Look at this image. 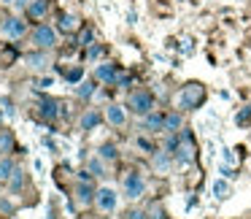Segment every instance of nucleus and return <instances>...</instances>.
I'll use <instances>...</instances> for the list:
<instances>
[{"instance_id": "6", "label": "nucleus", "mask_w": 251, "mask_h": 219, "mask_svg": "<svg viewBox=\"0 0 251 219\" xmlns=\"http://www.w3.org/2000/svg\"><path fill=\"white\" fill-rule=\"evenodd\" d=\"M25 33H27V25H25L19 17H8V19H3V35H6V38L19 41V38H25Z\"/></svg>"}, {"instance_id": "26", "label": "nucleus", "mask_w": 251, "mask_h": 219, "mask_svg": "<svg viewBox=\"0 0 251 219\" xmlns=\"http://www.w3.org/2000/svg\"><path fill=\"white\" fill-rule=\"evenodd\" d=\"M8 181H11V190H19V187H22L25 184V170H14V176H11V179H8Z\"/></svg>"}, {"instance_id": "4", "label": "nucleus", "mask_w": 251, "mask_h": 219, "mask_svg": "<svg viewBox=\"0 0 251 219\" xmlns=\"http://www.w3.org/2000/svg\"><path fill=\"white\" fill-rule=\"evenodd\" d=\"M130 111L132 114H138V116H149L151 114V109H154V98H151V92H143V89H138V92H132L130 95Z\"/></svg>"}, {"instance_id": "12", "label": "nucleus", "mask_w": 251, "mask_h": 219, "mask_svg": "<svg viewBox=\"0 0 251 219\" xmlns=\"http://www.w3.org/2000/svg\"><path fill=\"white\" fill-rule=\"evenodd\" d=\"M105 119H108L114 127H122V125L127 122V111L122 109V106H108V111H105Z\"/></svg>"}, {"instance_id": "29", "label": "nucleus", "mask_w": 251, "mask_h": 219, "mask_svg": "<svg viewBox=\"0 0 251 219\" xmlns=\"http://www.w3.org/2000/svg\"><path fill=\"white\" fill-rule=\"evenodd\" d=\"M100 52H103V46H89V52H87V60H95V57H100Z\"/></svg>"}, {"instance_id": "33", "label": "nucleus", "mask_w": 251, "mask_h": 219, "mask_svg": "<svg viewBox=\"0 0 251 219\" xmlns=\"http://www.w3.org/2000/svg\"><path fill=\"white\" fill-rule=\"evenodd\" d=\"M116 84H119V87H127V84H130V76H116Z\"/></svg>"}, {"instance_id": "18", "label": "nucleus", "mask_w": 251, "mask_h": 219, "mask_svg": "<svg viewBox=\"0 0 251 219\" xmlns=\"http://www.w3.org/2000/svg\"><path fill=\"white\" fill-rule=\"evenodd\" d=\"M98 125H100V114L95 109H89L87 114L81 116V127H84V130H95Z\"/></svg>"}, {"instance_id": "35", "label": "nucleus", "mask_w": 251, "mask_h": 219, "mask_svg": "<svg viewBox=\"0 0 251 219\" xmlns=\"http://www.w3.org/2000/svg\"><path fill=\"white\" fill-rule=\"evenodd\" d=\"M0 3H3V6H14V3H17V0H0Z\"/></svg>"}, {"instance_id": "8", "label": "nucleus", "mask_w": 251, "mask_h": 219, "mask_svg": "<svg viewBox=\"0 0 251 219\" xmlns=\"http://www.w3.org/2000/svg\"><path fill=\"white\" fill-rule=\"evenodd\" d=\"M38 111H41V116L44 119H49V122H54V119H60L65 111H62V106L57 103L54 98H41V103H38Z\"/></svg>"}, {"instance_id": "17", "label": "nucleus", "mask_w": 251, "mask_h": 219, "mask_svg": "<svg viewBox=\"0 0 251 219\" xmlns=\"http://www.w3.org/2000/svg\"><path fill=\"white\" fill-rule=\"evenodd\" d=\"M87 170H89L92 176H98V179H103V176H105V160H103V157L87 160Z\"/></svg>"}, {"instance_id": "27", "label": "nucleus", "mask_w": 251, "mask_h": 219, "mask_svg": "<svg viewBox=\"0 0 251 219\" xmlns=\"http://www.w3.org/2000/svg\"><path fill=\"white\" fill-rule=\"evenodd\" d=\"M11 146H14L11 133H3V136H0V152H11Z\"/></svg>"}, {"instance_id": "5", "label": "nucleus", "mask_w": 251, "mask_h": 219, "mask_svg": "<svg viewBox=\"0 0 251 219\" xmlns=\"http://www.w3.org/2000/svg\"><path fill=\"white\" fill-rule=\"evenodd\" d=\"M95 206H98L103 214L116 211V206H119V192H116L114 187H100L98 195H95Z\"/></svg>"}, {"instance_id": "10", "label": "nucleus", "mask_w": 251, "mask_h": 219, "mask_svg": "<svg viewBox=\"0 0 251 219\" xmlns=\"http://www.w3.org/2000/svg\"><path fill=\"white\" fill-rule=\"evenodd\" d=\"M95 79H98V82H105V84H116V68L111 65V62H100V65L95 68Z\"/></svg>"}, {"instance_id": "11", "label": "nucleus", "mask_w": 251, "mask_h": 219, "mask_svg": "<svg viewBox=\"0 0 251 219\" xmlns=\"http://www.w3.org/2000/svg\"><path fill=\"white\" fill-rule=\"evenodd\" d=\"M46 11H49V0H30V6H27V17L30 19H44Z\"/></svg>"}, {"instance_id": "22", "label": "nucleus", "mask_w": 251, "mask_h": 219, "mask_svg": "<svg viewBox=\"0 0 251 219\" xmlns=\"http://www.w3.org/2000/svg\"><path fill=\"white\" fill-rule=\"evenodd\" d=\"M76 95H78L81 100H89V98L95 95V84H92V82H81V84L76 87Z\"/></svg>"}, {"instance_id": "20", "label": "nucleus", "mask_w": 251, "mask_h": 219, "mask_svg": "<svg viewBox=\"0 0 251 219\" xmlns=\"http://www.w3.org/2000/svg\"><path fill=\"white\" fill-rule=\"evenodd\" d=\"M146 127H149V130H154V133L165 130V116L162 114H154V111H151V114L146 116Z\"/></svg>"}, {"instance_id": "19", "label": "nucleus", "mask_w": 251, "mask_h": 219, "mask_svg": "<svg viewBox=\"0 0 251 219\" xmlns=\"http://www.w3.org/2000/svg\"><path fill=\"white\" fill-rule=\"evenodd\" d=\"M14 170H17V165H14V160H11V157H3V160H0V181L11 179Z\"/></svg>"}, {"instance_id": "36", "label": "nucleus", "mask_w": 251, "mask_h": 219, "mask_svg": "<svg viewBox=\"0 0 251 219\" xmlns=\"http://www.w3.org/2000/svg\"><path fill=\"white\" fill-rule=\"evenodd\" d=\"M0 33H3V25H0Z\"/></svg>"}, {"instance_id": "24", "label": "nucleus", "mask_w": 251, "mask_h": 219, "mask_svg": "<svg viewBox=\"0 0 251 219\" xmlns=\"http://www.w3.org/2000/svg\"><path fill=\"white\" fill-rule=\"evenodd\" d=\"M249 122H251V106H249V109H243V111H238V114H235V125H238V127L249 125Z\"/></svg>"}, {"instance_id": "2", "label": "nucleus", "mask_w": 251, "mask_h": 219, "mask_svg": "<svg viewBox=\"0 0 251 219\" xmlns=\"http://www.w3.org/2000/svg\"><path fill=\"white\" fill-rule=\"evenodd\" d=\"M122 192H125L127 200H138V197H143V192H146V179H143L141 173H135V170H130V173L125 176V181H122Z\"/></svg>"}, {"instance_id": "37", "label": "nucleus", "mask_w": 251, "mask_h": 219, "mask_svg": "<svg viewBox=\"0 0 251 219\" xmlns=\"http://www.w3.org/2000/svg\"><path fill=\"white\" fill-rule=\"evenodd\" d=\"M103 219H108V217H103Z\"/></svg>"}, {"instance_id": "34", "label": "nucleus", "mask_w": 251, "mask_h": 219, "mask_svg": "<svg viewBox=\"0 0 251 219\" xmlns=\"http://www.w3.org/2000/svg\"><path fill=\"white\" fill-rule=\"evenodd\" d=\"M151 214H154L151 219H162V208H159V206H154V211H151Z\"/></svg>"}, {"instance_id": "21", "label": "nucleus", "mask_w": 251, "mask_h": 219, "mask_svg": "<svg viewBox=\"0 0 251 219\" xmlns=\"http://www.w3.org/2000/svg\"><path fill=\"white\" fill-rule=\"evenodd\" d=\"M165 130H168V133H178L181 130V114H178V111L165 116Z\"/></svg>"}, {"instance_id": "14", "label": "nucleus", "mask_w": 251, "mask_h": 219, "mask_svg": "<svg viewBox=\"0 0 251 219\" xmlns=\"http://www.w3.org/2000/svg\"><path fill=\"white\" fill-rule=\"evenodd\" d=\"M27 65L33 68V71H38V73H44L46 68L51 65V60L46 55H41V52H35V55H27Z\"/></svg>"}, {"instance_id": "31", "label": "nucleus", "mask_w": 251, "mask_h": 219, "mask_svg": "<svg viewBox=\"0 0 251 219\" xmlns=\"http://www.w3.org/2000/svg\"><path fill=\"white\" fill-rule=\"evenodd\" d=\"M25 6H30V0H17V3H14V11H22Z\"/></svg>"}, {"instance_id": "32", "label": "nucleus", "mask_w": 251, "mask_h": 219, "mask_svg": "<svg viewBox=\"0 0 251 219\" xmlns=\"http://www.w3.org/2000/svg\"><path fill=\"white\" fill-rule=\"evenodd\" d=\"M127 219H146V214H143V211H130V214H127Z\"/></svg>"}, {"instance_id": "3", "label": "nucleus", "mask_w": 251, "mask_h": 219, "mask_svg": "<svg viewBox=\"0 0 251 219\" xmlns=\"http://www.w3.org/2000/svg\"><path fill=\"white\" fill-rule=\"evenodd\" d=\"M33 44L38 46V49H54L57 46V30L51 27V25H35V30H33Z\"/></svg>"}, {"instance_id": "7", "label": "nucleus", "mask_w": 251, "mask_h": 219, "mask_svg": "<svg viewBox=\"0 0 251 219\" xmlns=\"http://www.w3.org/2000/svg\"><path fill=\"white\" fill-rule=\"evenodd\" d=\"M95 195H98V192L92 190V181H89L87 170H84L81 181H78V187H76V197H78V203H81V206H89V203H95Z\"/></svg>"}, {"instance_id": "15", "label": "nucleus", "mask_w": 251, "mask_h": 219, "mask_svg": "<svg viewBox=\"0 0 251 219\" xmlns=\"http://www.w3.org/2000/svg\"><path fill=\"white\" fill-rule=\"evenodd\" d=\"M211 192H213V197L216 200H227L229 197V184H227V179H216L211 184Z\"/></svg>"}, {"instance_id": "16", "label": "nucleus", "mask_w": 251, "mask_h": 219, "mask_svg": "<svg viewBox=\"0 0 251 219\" xmlns=\"http://www.w3.org/2000/svg\"><path fill=\"white\" fill-rule=\"evenodd\" d=\"M60 30L62 33H73V30H78V17L76 14H60Z\"/></svg>"}, {"instance_id": "25", "label": "nucleus", "mask_w": 251, "mask_h": 219, "mask_svg": "<svg viewBox=\"0 0 251 219\" xmlns=\"http://www.w3.org/2000/svg\"><path fill=\"white\" fill-rule=\"evenodd\" d=\"M92 38H95V33H92V27H87V30H81V33H78V46H92Z\"/></svg>"}, {"instance_id": "30", "label": "nucleus", "mask_w": 251, "mask_h": 219, "mask_svg": "<svg viewBox=\"0 0 251 219\" xmlns=\"http://www.w3.org/2000/svg\"><path fill=\"white\" fill-rule=\"evenodd\" d=\"M0 211H3V214H11V211H14V206H11L8 200H0Z\"/></svg>"}, {"instance_id": "28", "label": "nucleus", "mask_w": 251, "mask_h": 219, "mask_svg": "<svg viewBox=\"0 0 251 219\" xmlns=\"http://www.w3.org/2000/svg\"><path fill=\"white\" fill-rule=\"evenodd\" d=\"M65 79H68L71 84H78V79H81V68H73V71H68Z\"/></svg>"}, {"instance_id": "23", "label": "nucleus", "mask_w": 251, "mask_h": 219, "mask_svg": "<svg viewBox=\"0 0 251 219\" xmlns=\"http://www.w3.org/2000/svg\"><path fill=\"white\" fill-rule=\"evenodd\" d=\"M100 157L108 160V163H111V160H116V146H114V143H103V146H100Z\"/></svg>"}, {"instance_id": "13", "label": "nucleus", "mask_w": 251, "mask_h": 219, "mask_svg": "<svg viewBox=\"0 0 251 219\" xmlns=\"http://www.w3.org/2000/svg\"><path fill=\"white\" fill-rule=\"evenodd\" d=\"M151 165H154L157 173H168L170 165H173V157H170V152H157V154H154V160H151Z\"/></svg>"}, {"instance_id": "1", "label": "nucleus", "mask_w": 251, "mask_h": 219, "mask_svg": "<svg viewBox=\"0 0 251 219\" xmlns=\"http://www.w3.org/2000/svg\"><path fill=\"white\" fill-rule=\"evenodd\" d=\"M202 98H205V89H202L200 84H186V87H181V92L176 95V106H178V109H197V106L202 103Z\"/></svg>"}, {"instance_id": "9", "label": "nucleus", "mask_w": 251, "mask_h": 219, "mask_svg": "<svg viewBox=\"0 0 251 219\" xmlns=\"http://www.w3.org/2000/svg\"><path fill=\"white\" fill-rule=\"evenodd\" d=\"M181 138H184V143H178V146H176L173 157L178 160L181 165H186V163H192V160H195V149H192V143H189V141H186L189 136H181Z\"/></svg>"}]
</instances>
